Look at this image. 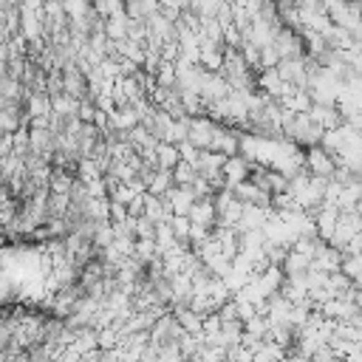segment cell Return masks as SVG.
<instances>
[{
  "label": "cell",
  "mask_w": 362,
  "mask_h": 362,
  "mask_svg": "<svg viewBox=\"0 0 362 362\" xmlns=\"http://www.w3.org/2000/svg\"><path fill=\"white\" fill-rule=\"evenodd\" d=\"M274 206H263V204H243V215L238 221V229H263V223L269 221Z\"/></svg>",
  "instance_id": "5b68a950"
},
{
  "label": "cell",
  "mask_w": 362,
  "mask_h": 362,
  "mask_svg": "<svg viewBox=\"0 0 362 362\" xmlns=\"http://www.w3.org/2000/svg\"><path fill=\"white\" fill-rule=\"evenodd\" d=\"M156 150H158V167H170V170H173V167L181 161V150H178L175 141H164V139H158Z\"/></svg>",
  "instance_id": "ba28073f"
},
{
  "label": "cell",
  "mask_w": 362,
  "mask_h": 362,
  "mask_svg": "<svg viewBox=\"0 0 362 362\" xmlns=\"http://www.w3.org/2000/svg\"><path fill=\"white\" fill-rule=\"evenodd\" d=\"M221 122H215L212 116L206 113H198V116H189V141H195L201 150H209L212 147V139H215V130H218Z\"/></svg>",
  "instance_id": "6da1fadb"
},
{
  "label": "cell",
  "mask_w": 362,
  "mask_h": 362,
  "mask_svg": "<svg viewBox=\"0 0 362 362\" xmlns=\"http://www.w3.org/2000/svg\"><path fill=\"white\" fill-rule=\"evenodd\" d=\"M170 223H173V229H175V238H178V240H184V243H189L192 218H189V215H173V218H170Z\"/></svg>",
  "instance_id": "30bf717a"
},
{
  "label": "cell",
  "mask_w": 362,
  "mask_h": 362,
  "mask_svg": "<svg viewBox=\"0 0 362 362\" xmlns=\"http://www.w3.org/2000/svg\"><path fill=\"white\" fill-rule=\"evenodd\" d=\"M359 201H362V184H359V178L342 184V189H339V195H337V206H339L342 212H351V209L359 206Z\"/></svg>",
  "instance_id": "8992f818"
},
{
  "label": "cell",
  "mask_w": 362,
  "mask_h": 362,
  "mask_svg": "<svg viewBox=\"0 0 362 362\" xmlns=\"http://www.w3.org/2000/svg\"><path fill=\"white\" fill-rule=\"evenodd\" d=\"M311 255H305V252H300V249H294V246H288V255H286V260H283V269H286V277H291V274H305L308 269H311Z\"/></svg>",
  "instance_id": "52a82bcc"
},
{
  "label": "cell",
  "mask_w": 362,
  "mask_h": 362,
  "mask_svg": "<svg viewBox=\"0 0 362 362\" xmlns=\"http://www.w3.org/2000/svg\"><path fill=\"white\" fill-rule=\"evenodd\" d=\"M252 158H246L243 153H235V156H226V161H223V178H226V187L232 189L235 184H240V181H246L249 175H252Z\"/></svg>",
  "instance_id": "277c9868"
},
{
  "label": "cell",
  "mask_w": 362,
  "mask_h": 362,
  "mask_svg": "<svg viewBox=\"0 0 362 362\" xmlns=\"http://www.w3.org/2000/svg\"><path fill=\"white\" fill-rule=\"evenodd\" d=\"M173 178H175V184H192V181L198 178V167H195L192 161L181 158V161L173 167Z\"/></svg>",
  "instance_id": "9c48e42d"
},
{
  "label": "cell",
  "mask_w": 362,
  "mask_h": 362,
  "mask_svg": "<svg viewBox=\"0 0 362 362\" xmlns=\"http://www.w3.org/2000/svg\"><path fill=\"white\" fill-rule=\"evenodd\" d=\"M167 204H170V209H173V215H189V209H192V204L198 201V195H195V189H192V184H173L170 189H167Z\"/></svg>",
  "instance_id": "3957f363"
},
{
  "label": "cell",
  "mask_w": 362,
  "mask_h": 362,
  "mask_svg": "<svg viewBox=\"0 0 362 362\" xmlns=\"http://www.w3.org/2000/svg\"><path fill=\"white\" fill-rule=\"evenodd\" d=\"M305 167H308L314 175L331 178V175L337 173V158H334V153H328L322 144H311V147H305Z\"/></svg>",
  "instance_id": "7a4b0ae2"
},
{
  "label": "cell",
  "mask_w": 362,
  "mask_h": 362,
  "mask_svg": "<svg viewBox=\"0 0 362 362\" xmlns=\"http://www.w3.org/2000/svg\"><path fill=\"white\" fill-rule=\"evenodd\" d=\"M14 153V133H3V141H0V158L11 156Z\"/></svg>",
  "instance_id": "8fae6325"
}]
</instances>
